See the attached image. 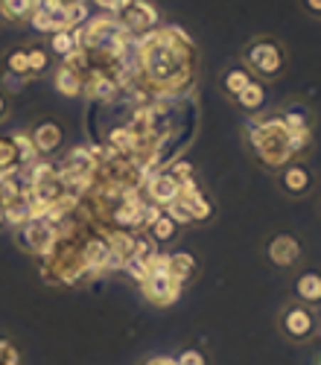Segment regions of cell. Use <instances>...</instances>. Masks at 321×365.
<instances>
[{
	"mask_svg": "<svg viewBox=\"0 0 321 365\" xmlns=\"http://www.w3.org/2000/svg\"><path fill=\"white\" fill-rule=\"evenodd\" d=\"M304 6H307V12L321 15V0H304Z\"/></svg>",
	"mask_w": 321,
	"mask_h": 365,
	"instance_id": "d6a6232c",
	"label": "cell"
},
{
	"mask_svg": "<svg viewBox=\"0 0 321 365\" xmlns=\"http://www.w3.org/2000/svg\"><path fill=\"white\" fill-rule=\"evenodd\" d=\"M36 4H38V0H36Z\"/></svg>",
	"mask_w": 321,
	"mask_h": 365,
	"instance_id": "d590c367",
	"label": "cell"
},
{
	"mask_svg": "<svg viewBox=\"0 0 321 365\" xmlns=\"http://www.w3.org/2000/svg\"><path fill=\"white\" fill-rule=\"evenodd\" d=\"M18 242L23 246V252L38 255V257H47V255L53 252V246L58 242V234H56V228H53L50 220H29L26 225H21Z\"/></svg>",
	"mask_w": 321,
	"mask_h": 365,
	"instance_id": "8992f818",
	"label": "cell"
},
{
	"mask_svg": "<svg viewBox=\"0 0 321 365\" xmlns=\"http://www.w3.org/2000/svg\"><path fill=\"white\" fill-rule=\"evenodd\" d=\"M143 187H146V202H152L158 207H167L169 202H175V196H179L181 181L175 178L172 173H152V175H146Z\"/></svg>",
	"mask_w": 321,
	"mask_h": 365,
	"instance_id": "ba28073f",
	"label": "cell"
},
{
	"mask_svg": "<svg viewBox=\"0 0 321 365\" xmlns=\"http://www.w3.org/2000/svg\"><path fill=\"white\" fill-rule=\"evenodd\" d=\"M196 269H199V263H196V257H193L190 252H169V255H167V275L175 278L181 287H184L187 281H193Z\"/></svg>",
	"mask_w": 321,
	"mask_h": 365,
	"instance_id": "5bb4252c",
	"label": "cell"
},
{
	"mask_svg": "<svg viewBox=\"0 0 321 365\" xmlns=\"http://www.w3.org/2000/svg\"><path fill=\"white\" fill-rule=\"evenodd\" d=\"M246 62L248 71L257 73L260 79H278L283 71V50L272 38H254L246 47Z\"/></svg>",
	"mask_w": 321,
	"mask_h": 365,
	"instance_id": "277c9868",
	"label": "cell"
},
{
	"mask_svg": "<svg viewBox=\"0 0 321 365\" xmlns=\"http://www.w3.org/2000/svg\"><path fill=\"white\" fill-rule=\"evenodd\" d=\"M56 91L62 97H79L82 94V76L76 71H70L68 65H62L56 71Z\"/></svg>",
	"mask_w": 321,
	"mask_h": 365,
	"instance_id": "e0dca14e",
	"label": "cell"
},
{
	"mask_svg": "<svg viewBox=\"0 0 321 365\" xmlns=\"http://www.w3.org/2000/svg\"><path fill=\"white\" fill-rule=\"evenodd\" d=\"M0 220H4V210H0Z\"/></svg>",
	"mask_w": 321,
	"mask_h": 365,
	"instance_id": "e575fe53",
	"label": "cell"
},
{
	"mask_svg": "<svg viewBox=\"0 0 321 365\" xmlns=\"http://www.w3.org/2000/svg\"><path fill=\"white\" fill-rule=\"evenodd\" d=\"M0 365H21V354L12 342L0 339Z\"/></svg>",
	"mask_w": 321,
	"mask_h": 365,
	"instance_id": "f1b7e54d",
	"label": "cell"
},
{
	"mask_svg": "<svg viewBox=\"0 0 321 365\" xmlns=\"http://www.w3.org/2000/svg\"><path fill=\"white\" fill-rule=\"evenodd\" d=\"M4 220H6L9 225H18V228L33 220V205L23 199V193H21L15 202H9V205L4 207Z\"/></svg>",
	"mask_w": 321,
	"mask_h": 365,
	"instance_id": "ffe728a7",
	"label": "cell"
},
{
	"mask_svg": "<svg viewBox=\"0 0 321 365\" xmlns=\"http://www.w3.org/2000/svg\"><path fill=\"white\" fill-rule=\"evenodd\" d=\"M175 365H211V359L201 348H184L179 356H175Z\"/></svg>",
	"mask_w": 321,
	"mask_h": 365,
	"instance_id": "83f0119b",
	"label": "cell"
},
{
	"mask_svg": "<svg viewBox=\"0 0 321 365\" xmlns=\"http://www.w3.org/2000/svg\"><path fill=\"white\" fill-rule=\"evenodd\" d=\"M6 68H9V73H15V76H29L26 50H12V53L6 56Z\"/></svg>",
	"mask_w": 321,
	"mask_h": 365,
	"instance_id": "484cf974",
	"label": "cell"
},
{
	"mask_svg": "<svg viewBox=\"0 0 321 365\" xmlns=\"http://www.w3.org/2000/svg\"><path fill=\"white\" fill-rule=\"evenodd\" d=\"M137 71L143 82L158 94H179L193 79L196 47L179 26L146 33L137 44Z\"/></svg>",
	"mask_w": 321,
	"mask_h": 365,
	"instance_id": "6da1fadb",
	"label": "cell"
},
{
	"mask_svg": "<svg viewBox=\"0 0 321 365\" xmlns=\"http://www.w3.org/2000/svg\"><path fill=\"white\" fill-rule=\"evenodd\" d=\"M94 4L105 12V15H117V9H120V4L123 0H94Z\"/></svg>",
	"mask_w": 321,
	"mask_h": 365,
	"instance_id": "4dcf8cb0",
	"label": "cell"
},
{
	"mask_svg": "<svg viewBox=\"0 0 321 365\" xmlns=\"http://www.w3.org/2000/svg\"><path fill=\"white\" fill-rule=\"evenodd\" d=\"M248 143L254 149V155L263 167L269 170H278V167H286L292 158V146H289V132L283 129L280 117L278 114H260L251 120L248 126Z\"/></svg>",
	"mask_w": 321,
	"mask_h": 365,
	"instance_id": "7a4b0ae2",
	"label": "cell"
},
{
	"mask_svg": "<svg viewBox=\"0 0 321 365\" xmlns=\"http://www.w3.org/2000/svg\"><path fill=\"white\" fill-rule=\"evenodd\" d=\"M278 181H280V190L286 196H295V199L307 196L312 190V173L301 161H289L286 167H280V178Z\"/></svg>",
	"mask_w": 321,
	"mask_h": 365,
	"instance_id": "9c48e42d",
	"label": "cell"
},
{
	"mask_svg": "<svg viewBox=\"0 0 321 365\" xmlns=\"http://www.w3.org/2000/svg\"><path fill=\"white\" fill-rule=\"evenodd\" d=\"M233 103H237L243 111L257 114V111L263 108V103H266V85L257 82V79H251V82H248V88L243 91V94L233 97Z\"/></svg>",
	"mask_w": 321,
	"mask_h": 365,
	"instance_id": "2e32d148",
	"label": "cell"
},
{
	"mask_svg": "<svg viewBox=\"0 0 321 365\" xmlns=\"http://www.w3.org/2000/svg\"><path fill=\"white\" fill-rule=\"evenodd\" d=\"M6 114H9V103H6V97H4V94H0V123L6 120Z\"/></svg>",
	"mask_w": 321,
	"mask_h": 365,
	"instance_id": "836d02e7",
	"label": "cell"
},
{
	"mask_svg": "<svg viewBox=\"0 0 321 365\" xmlns=\"http://www.w3.org/2000/svg\"><path fill=\"white\" fill-rule=\"evenodd\" d=\"M175 199L187 207V214L193 217V222H204V220H211V214H214V207H211L208 196L201 193V187L196 185V178L181 181V190H179V196H175Z\"/></svg>",
	"mask_w": 321,
	"mask_h": 365,
	"instance_id": "8fae6325",
	"label": "cell"
},
{
	"mask_svg": "<svg viewBox=\"0 0 321 365\" xmlns=\"http://www.w3.org/2000/svg\"><path fill=\"white\" fill-rule=\"evenodd\" d=\"M50 50L56 53V56H68V53H73L76 50V36H73V29H62V33H53L50 36Z\"/></svg>",
	"mask_w": 321,
	"mask_h": 365,
	"instance_id": "d4e9b609",
	"label": "cell"
},
{
	"mask_svg": "<svg viewBox=\"0 0 321 365\" xmlns=\"http://www.w3.org/2000/svg\"><path fill=\"white\" fill-rule=\"evenodd\" d=\"M278 117H280V123H283L286 132H312V117L304 108H298V106L295 108H286Z\"/></svg>",
	"mask_w": 321,
	"mask_h": 365,
	"instance_id": "d6986e66",
	"label": "cell"
},
{
	"mask_svg": "<svg viewBox=\"0 0 321 365\" xmlns=\"http://www.w3.org/2000/svg\"><path fill=\"white\" fill-rule=\"evenodd\" d=\"M29 138H33V143H36V152H41V155H53V152L62 146V126L53 123V120H44V123H38L33 132H29Z\"/></svg>",
	"mask_w": 321,
	"mask_h": 365,
	"instance_id": "7c38bea8",
	"label": "cell"
},
{
	"mask_svg": "<svg viewBox=\"0 0 321 365\" xmlns=\"http://www.w3.org/2000/svg\"><path fill=\"white\" fill-rule=\"evenodd\" d=\"M146 234L155 240V246H158V249H161V246H169V242L179 237V222H175L172 217H167L164 210H161V214H158L149 225H146Z\"/></svg>",
	"mask_w": 321,
	"mask_h": 365,
	"instance_id": "9a60e30c",
	"label": "cell"
},
{
	"mask_svg": "<svg viewBox=\"0 0 321 365\" xmlns=\"http://www.w3.org/2000/svg\"><path fill=\"white\" fill-rule=\"evenodd\" d=\"M172 175L179 178V181L193 178V164H190V161H175V164H172Z\"/></svg>",
	"mask_w": 321,
	"mask_h": 365,
	"instance_id": "f546056e",
	"label": "cell"
},
{
	"mask_svg": "<svg viewBox=\"0 0 321 365\" xmlns=\"http://www.w3.org/2000/svg\"><path fill=\"white\" fill-rule=\"evenodd\" d=\"M266 255H269V260H272L275 266L292 269V266L301 260V240L292 237V234H278V237L269 240Z\"/></svg>",
	"mask_w": 321,
	"mask_h": 365,
	"instance_id": "30bf717a",
	"label": "cell"
},
{
	"mask_svg": "<svg viewBox=\"0 0 321 365\" xmlns=\"http://www.w3.org/2000/svg\"><path fill=\"white\" fill-rule=\"evenodd\" d=\"M12 143H15V152H18V164H21V167H29L33 161H38L36 143H33V138H29V135L18 132V135L12 138Z\"/></svg>",
	"mask_w": 321,
	"mask_h": 365,
	"instance_id": "603a6c76",
	"label": "cell"
},
{
	"mask_svg": "<svg viewBox=\"0 0 321 365\" xmlns=\"http://www.w3.org/2000/svg\"><path fill=\"white\" fill-rule=\"evenodd\" d=\"M278 327H280V333H283V339L295 342V345H304V342L315 339L318 319H315V310H312V307L292 301V304H286V307L280 310Z\"/></svg>",
	"mask_w": 321,
	"mask_h": 365,
	"instance_id": "3957f363",
	"label": "cell"
},
{
	"mask_svg": "<svg viewBox=\"0 0 321 365\" xmlns=\"http://www.w3.org/2000/svg\"><path fill=\"white\" fill-rule=\"evenodd\" d=\"M36 12V0H0V15L9 21H29Z\"/></svg>",
	"mask_w": 321,
	"mask_h": 365,
	"instance_id": "44dd1931",
	"label": "cell"
},
{
	"mask_svg": "<svg viewBox=\"0 0 321 365\" xmlns=\"http://www.w3.org/2000/svg\"><path fill=\"white\" fill-rule=\"evenodd\" d=\"M26 58H29V76H36V73H44L47 71V50L44 47H33V50H26Z\"/></svg>",
	"mask_w": 321,
	"mask_h": 365,
	"instance_id": "4316f807",
	"label": "cell"
},
{
	"mask_svg": "<svg viewBox=\"0 0 321 365\" xmlns=\"http://www.w3.org/2000/svg\"><path fill=\"white\" fill-rule=\"evenodd\" d=\"M295 298L307 307H321V272H301L295 278Z\"/></svg>",
	"mask_w": 321,
	"mask_h": 365,
	"instance_id": "4fadbf2b",
	"label": "cell"
},
{
	"mask_svg": "<svg viewBox=\"0 0 321 365\" xmlns=\"http://www.w3.org/2000/svg\"><path fill=\"white\" fill-rule=\"evenodd\" d=\"M62 15H65V26H68V29H79L88 18H91V9H88L85 0H68Z\"/></svg>",
	"mask_w": 321,
	"mask_h": 365,
	"instance_id": "7402d4cb",
	"label": "cell"
},
{
	"mask_svg": "<svg viewBox=\"0 0 321 365\" xmlns=\"http://www.w3.org/2000/svg\"><path fill=\"white\" fill-rule=\"evenodd\" d=\"M248 82H251V73H248L246 68H231V71H225V76H222V91L233 100V97L243 94V91L248 88Z\"/></svg>",
	"mask_w": 321,
	"mask_h": 365,
	"instance_id": "ac0fdd59",
	"label": "cell"
},
{
	"mask_svg": "<svg viewBox=\"0 0 321 365\" xmlns=\"http://www.w3.org/2000/svg\"><path fill=\"white\" fill-rule=\"evenodd\" d=\"M143 365H175V356H149Z\"/></svg>",
	"mask_w": 321,
	"mask_h": 365,
	"instance_id": "1f68e13d",
	"label": "cell"
},
{
	"mask_svg": "<svg viewBox=\"0 0 321 365\" xmlns=\"http://www.w3.org/2000/svg\"><path fill=\"white\" fill-rule=\"evenodd\" d=\"M18 167L21 164H18V152H15L12 138H0V175H9Z\"/></svg>",
	"mask_w": 321,
	"mask_h": 365,
	"instance_id": "cb8c5ba5",
	"label": "cell"
},
{
	"mask_svg": "<svg viewBox=\"0 0 321 365\" xmlns=\"http://www.w3.org/2000/svg\"><path fill=\"white\" fill-rule=\"evenodd\" d=\"M114 18L126 29V36H146L158 24V9L149 0H123Z\"/></svg>",
	"mask_w": 321,
	"mask_h": 365,
	"instance_id": "5b68a950",
	"label": "cell"
},
{
	"mask_svg": "<svg viewBox=\"0 0 321 365\" xmlns=\"http://www.w3.org/2000/svg\"><path fill=\"white\" fill-rule=\"evenodd\" d=\"M140 292L149 304H155V307H169V304L181 298V284L169 278L167 272H149V275L140 281Z\"/></svg>",
	"mask_w": 321,
	"mask_h": 365,
	"instance_id": "52a82bcc",
	"label": "cell"
}]
</instances>
